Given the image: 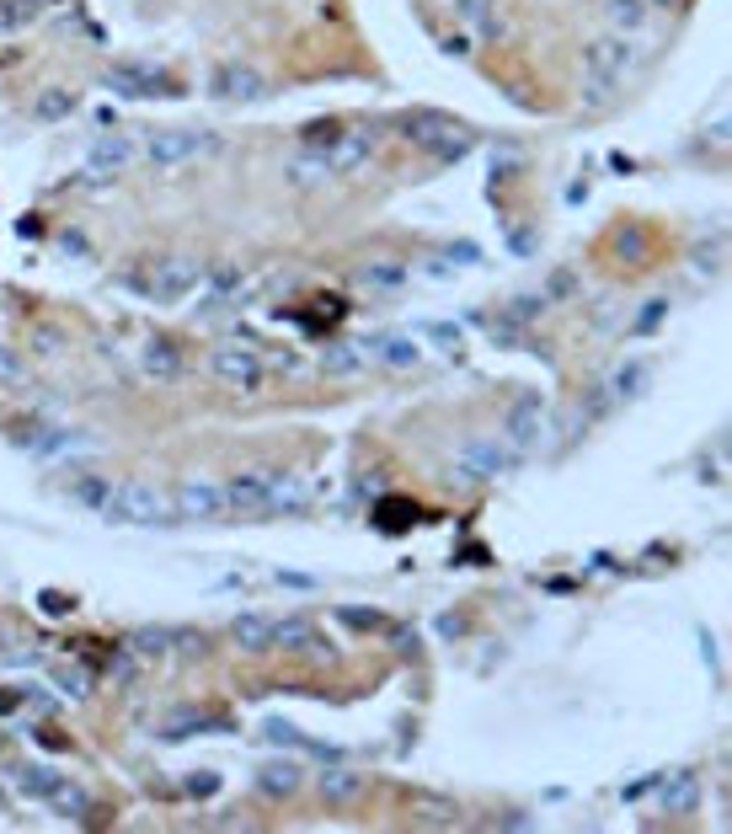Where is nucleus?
Segmentation results:
<instances>
[{
  "label": "nucleus",
  "instance_id": "6ab92c4d",
  "mask_svg": "<svg viewBox=\"0 0 732 834\" xmlns=\"http://www.w3.org/2000/svg\"><path fill=\"white\" fill-rule=\"evenodd\" d=\"M316 503V487L300 482V476H289V471H278L273 476V492H268V514H300V508Z\"/></svg>",
  "mask_w": 732,
  "mask_h": 834
},
{
  "label": "nucleus",
  "instance_id": "1a4fd4ad",
  "mask_svg": "<svg viewBox=\"0 0 732 834\" xmlns=\"http://www.w3.org/2000/svg\"><path fill=\"white\" fill-rule=\"evenodd\" d=\"M182 348L171 343V337H145V343H139V375L145 380H155V385H171L182 375Z\"/></svg>",
  "mask_w": 732,
  "mask_h": 834
},
{
  "label": "nucleus",
  "instance_id": "c03bdc74",
  "mask_svg": "<svg viewBox=\"0 0 732 834\" xmlns=\"http://www.w3.org/2000/svg\"><path fill=\"white\" fill-rule=\"evenodd\" d=\"M27 11H33V6H17V0H0V27H17V22L27 17Z\"/></svg>",
  "mask_w": 732,
  "mask_h": 834
},
{
  "label": "nucleus",
  "instance_id": "c756f323",
  "mask_svg": "<svg viewBox=\"0 0 732 834\" xmlns=\"http://www.w3.org/2000/svg\"><path fill=\"white\" fill-rule=\"evenodd\" d=\"M11 781H17V792H27V797H49L54 786H59V770H43V765H17V770H11Z\"/></svg>",
  "mask_w": 732,
  "mask_h": 834
},
{
  "label": "nucleus",
  "instance_id": "37998d69",
  "mask_svg": "<svg viewBox=\"0 0 732 834\" xmlns=\"http://www.w3.org/2000/svg\"><path fill=\"white\" fill-rule=\"evenodd\" d=\"M444 257H455V268H476V262H481V252H476L471 241H455V246H449Z\"/></svg>",
  "mask_w": 732,
  "mask_h": 834
},
{
  "label": "nucleus",
  "instance_id": "5701e85b",
  "mask_svg": "<svg viewBox=\"0 0 732 834\" xmlns=\"http://www.w3.org/2000/svg\"><path fill=\"white\" fill-rule=\"evenodd\" d=\"M316 621L310 615H273V647H284V653H305V647H316Z\"/></svg>",
  "mask_w": 732,
  "mask_h": 834
},
{
  "label": "nucleus",
  "instance_id": "7c9ffc66",
  "mask_svg": "<svg viewBox=\"0 0 732 834\" xmlns=\"http://www.w3.org/2000/svg\"><path fill=\"white\" fill-rule=\"evenodd\" d=\"M358 284L364 289H401L407 284V268H401V262H364V268H358Z\"/></svg>",
  "mask_w": 732,
  "mask_h": 834
},
{
  "label": "nucleus",
  "instance_id": "79ce46f5",
  "mask_svg": "<svg viewBox=\"0 0 732 834\" xmlns=\"http://www.w3.org/2000/svg\"><path fill=\"white\" fill-rule=\"evenodd\" d=\"M59 246H65V252H70L75 262H86V257H91V246H86L81 230H59Z\"/></svg>",
  "mask_w": 732,
  "mask_h": 834
},
{
  "label": "nucleus",
  "instance_id": "f03ea898",
  "mask_svg": "<svg viewBox=\"0 0 732 834\" xmlns=\"http://www.w3.org/2000/svg\"><path fill=\"white\" fill-rule=\"evenodd\" d=\"M209 156H220V134L209 129H155L145 139V166H155V172H182V166Z\"/></svg>",
  "mask_w": 732,
  "mask_h": 834
},
{
  "label": "nucleus",
  "instance_id": "412c9836",
  "mask_svg": "<svg viewBox=\"0 0 732 834\" xmlns=\"http://www.w3.org/2000/svg\"><path fill=\"white\" fill-rule=\"evenodd\" d=\"M70 498L81 503V508H91V514H107V503H113V492H118V482H107L102 471H81V476H70Z\"/></svg>",
  "mask_w": 732,
  "mask_h": 834
},
{
  "label": "nucleus",
  "instance_id": "9b49d317",
  "mask_svg": "<svg viewBox=\"0 0 732 834\" xmlns=\"http://www.w3.org/2000/svg\"><path fill=\"white\" fill-rule=\"evenodd\" d=\"M171 508H177V519H220V514H230L225 487H214V482H182Z\"/></svg>",
  "mask_w": 732,
  "mask_h": 834
},
{
  "label": "nucleus",
  "instance_id": "2eb2a0df",
  "mask_svg": "<svg viewBox=\"0 0 732 834\" xmlns=\"http://www.w3.org/2000/svg\"><path fill=\"white\" fill-rule=\"evenodd\" d=\"M134 156H139V145H134V139L107 134V139H97V145L86 150V172H97V177H118L123 166H134Z\"/></svg>",
  "mask_w": 732,
  "mask_h": 834
},
{
  "label": "nucleus",
  "instance_id": "a18cd8bd",
  "mask_svg": "<svg viewBox=\"0 0 732 834\" xmlns=\"http://www.w3.org/2000/svg\"><path fill=\"white\" fill-rule=\"evenodd\" d=\"M508 246H513V257H529V252H535V230H513Z\"/></svg>",
  "mask_w": 732,
  "mask_h": 834
},
{
  "label": "nucleus",
  "instance_id": "6e6552de",
  "mask_svg": "<svg viewBox=\"0 0 732 834\" xmlns=\"http://www.w3.org/2000/svg\"><path fill=\"white\" fill-rule=\"evenodd\" d=\"M214 97L220 102H262L268 97V75L252 65H220L214 70Z\"/></svg>",
  "mask_w": 732,
  "mask_h": 834
},
{
  "label": "nucleus",
  "instance_id": "dca6fc26",
  "mask_svg": "<svg viewBox=\"0 0 732 834\" xmlns=\"http://www.w3.org/2000/svg\"><path fill=\"white\" fill-rule=\"evenodd\" d=\"M508 439L519 444V450H535V444H545V401H540V396H524L519 407L508 412Z\"/></svg>",
  "mask_w": 732,
  "mask_h": 834
},
{
  "label": "nucleus",
  "instance_id": "39448f33",
  "mask_svg": "<svg viewBox=\"0 0 732 834\" xmlns=\"http://www.w3.org/2000/svg\"><path fill=\"white\" fill-rule=\"evenodd\" d=\"M102 519H113V524H150V530H161V524L177 519V508H171L155 487H145V482H118V492H113V503H107Z\"/></svg>",
  "mask_w": 732,
  "mask_h": 834
},
{
  "label": "nucleus",
  "instance_id": "f257e3e1",
  "mask_svg": "<svg viewBox=\"0 0 732 834\" xmlns=\"http://www.w3.org/2000/svg\"><path fill=\"white\" fill-rule=\"evenodd\" d=\"M636 38L626 33H610V38H594L583 49V107H604L626 81V70L636 65Z\"/></svg>",
  "mask_w": 732,
  "mask_h": 834
},
{
  "label": "nucleus",
  "instance_id": "7ed1b4c3",
  "mask_svg": "<svg viewBox=\"0 0 732 834\" xmlns=\"http://www.w3.org/2000/svg\"><path fill=\"white\" fill-rule=\"evenodd\" d=\"M204 278H209V262L204 257H193V252H171V257H161L150 268V278H145V289L161 305H182L188 295H198L204 289Z\"/></svg>",
  "mask_w": 732,
  "mask_h": 834
},
{
  "label": "nucleus",
  "instance_id": "a211bd4d",
  "mask_svg": "<svg viewBox=\"0 0 732 834\" xmlns=\"http://www.w3.org/2000/svg\"><path fill=\"white\" fill-rule=\"evenodd\" d=\"M273 476L278 471H241V476H230V482H225V503L230 508H268Z\"/></svg>",
  "mask_w": 732,
  "mask_h": 834
},
{
  "label": "nucleus",
  "instance_id": "bb28decb",
  "mask_svg": "<svg viewBox=\"0 0 732 834\" xmlns=\"http://www.w3.org/2000/svg\"><path fill=\"white\" fill-rule=\"evenodd\" d=\"M33 450L43 455V460H65V455H97V439H81V434H65V428H59V434H43Z\"/></svg>",
  "mask_w": 732,
  "mask_h": 834
},
{
  "label": "nucleus",
  "instance_id": "c9c22d12",
  "mask_svg": "<svg viewBox=\"0 0 732 834\" xmlns=\"http://www.w3.org/2000/svg\"><path fill=\"white\" fill-rule=\"evenodd\" d=\"M337 134H342V123L321 118V123H310V129H305V145H310V150H326V145H332Z\"/></svg>",
  "mask_w": 732,
  "mask_h": 834
},
{
  "label": "nucleus",
  "instance_id": "ddd939ff",
  "mask_svg": "<svg viewBox=\"0 0 732 834\" xmlns=\"http://www.w3.org/2000/svg\"><path fill=\"white\" fill-rule=\"evenodd\" d=\"M316 792H321V802H332V808H348V802H358V792H364V770L332 760L326 770H316Z\"/></svg>",
  "mask_w": 732,
  "mask_h": 834
},
{
  "label": "nucleus",
  "instance_id": "f3484780",
  "mask_svg": "<svg viewBox=\"0 0 732 834\" xmlns=\"http://www.w3.org/2000/svg\"><path fill=\"white\" fill-rule=\"evenodd\" d=\"M652 786H658V808L663 813H690L700 802V792H706V786H700V770H674L668 781H652Z\"/></svg>",
  "mask_w": 732,
  "mask_h": 834
},
{
  "label": "nucleus",
  "instance_id": "4c0bfd02",
  "mask_svg": "<svg viewBox=\"0 0 732 834\" xmlns=\"http://www.w3.org/2000/svg\"><path fill=\"white\" fill-rule=\"evenodd\" d=\"M540 311H545V295H519V300L508 305V316H513V321H535Z\"/></svg>",
  "mask_w": 732,
  "mask_h": 834
},
{
  "label": "nucleus",
  "instance_id": "aec40b11",
  "mask_svg": "<svg viewBox=\"0 0 732 834\" xmlns=\"http://www.w3.org/2000/svg\"><path fill=\"white\" fill-rule=\"evenodd\" d=\"M230 642L241 647V653H268L273 647V615H257V610H246L230 621Z\"/></svg>",
  "mask_w": 732,
  "mask_h": 834
},
{
  "label": "nucleus",
  "instance_id": "49530a36",
  "mask_svg": "<svg viewBox=\"0 0 732 834\" xmlns=\"http://www.w3.org/2000/svg\"><path fill=\"white\" fill-rule=\"evenodd\" d=\"M663 316H668V305L658 300V305H647V311H642V321H636V327H642V332H652V327H658Z\"/></svg>",
  "mask_w": 732,
  "mask_h": 834
},
{
  "label": "nucleus",
  "instance_id": "4468645a",
  "mask_svg": "<svg viewBox=\"0 0 732 834\" xmlns=\"http://www.w3.org/2000/svg\"><path fill=\"white\" fill-rule=\"evenodd\" d=\"M455 471H465L471 482H492V476L508 471V450H503V444H487V439H471V444L460 450Z\"/></svg>",
  "mask_w": 732,
  "mask_h": 834
},
{
  "label": "nucleus",
  "instance_id": "20e7f679",
  "mask_svg": "<svg viewBox=\"0 0 732 834\" xmlns=\"http://www.w3.org/2000/svg\"><path fill=\"white\" fill-rule=\"evenodd\" d=\"M401 134H407L412 145H423L428 156H439V161H460L465 150H471V134L444 113H407L401 118Z\"/></svg>",
  "mask_w": 732,
  "mask_h": 834
},
{
  "label": "nucleus",
  "instance_id": "a19ab883",
  "mask_svg": "<svg viewBox=\"0 0 732 834\" xmlns=\"http://www.w3.org/2000/svg\"><path fill=\"white\" fill-rule=\"evenodd\" d=\"M166 642H171V631H161V626H150V631H139V637H134L139 653H161Z\"/></svg>",
  "mask_w": 732,
  "mask_h": 834
},
{
  "label": "nucleus",
  "instance_id": "b1692460",
  "mask_svg": "<svg viewBox=\"0 0 732 834\" xmlns=\"http://www.w3.org/2000/svg\"><path fill=\"white\" fill-rule=\"evenodd\" d=\"M647 380H652V369H647L642 359L620 364L615 375H610V391H604V401H615V407H620V401H636V396L647 391Z\"/></svg>",
  "mask_w": 732,
  "mask_h": 834
},
{
  "label": "nucleus",
  "instance_id": "f8f14e48",
  "mask_svg": "<svg viewBox=\"0 0 732 834\" xmlns=\"http://www.w3.org/2000/svg\"><path fill=\"white\" fill-rule=\"evenodd\" d=\"M321 156H326L332 172H358V166L375 156V134H369V129H342L332 145L321 150Z\"/></svg>",
  "mask_w": 732,
  "mask_h": 834
},
{
  "label": "nucleus",
  "instance_id": "423d86ee",
  "mask_svg": "<svg viewBox=\"0 0 732 834\" xmlns=\"http://www.w3.org/2000/svg\"><path fill=\"white\" fill-rule=\"evenodd\" d=\"M209 375L230 385V391H257L262 385V359L252 348H236V343H220L209 353Z\"/></svg>",
  "mask_w": 732,
  "mask_h": 834
},
{
  "label": "nucleus",
  "instance_id": "4be33fe9",
  "mask_svg": "<svg viewBox=\"0 0 732 834\" xmlns=\"http://www.w3.org/2000/svg\"><path fill=\"white\" fill-rule=\"evenodd\" d=\"M305 786V770L294 765V760H268L257 770V792L262 797H294Z\"/></svg>",
  "mask_w": 732,
  "mask_h": 834
},
{
  "label": "nucleus",
  "instance_id": "c85d7f7f",
  "mask_svg": "<svg viewBox=\"0 0 732 834\" xmlns=\"http://www.w3.org/2000/svg\"><path fill=\"white\" fill-rule=\"evenodd\" d=\"M43 802H49L54 813H65V818H86V813H91V797H86L75 781H65V776H59V786H54Z\"/></svg>",
  "mask_w": 732,
  "mask_h": 834
},
{
  "label": "nucleus",
  "instance_id": "cd10ccee",
  "mask_svg": "<svg viewBox=\"0 0 732 834\" xmlns=\"http://www.w3.org/2000/svg\"><path fill=\"white\" fill-rule=\"evenodd\" d=\"M284 177L294 182V188H310V182H326V177H332V166H326L321 150H305V156H294V161L284 166Z\"/></svg>",
  "mask_w": 732,
  "mask_h": 834
},
{
  "label": "nucleus",
  "instance_id": "58836bf2",
  "mask_svg": "<svg viewBox=\"0 0 732 834\" xmlns=\"http://www.w3.org/2000/svg\"><path fill=\"white\" fill-rule=\"evenodd\" d=\"M342 626H353V631H380L385 621L375 610H342Z\"/></svg>",
  "mask_w": 732,
  "mask_h": 834
},
{
  "label": "nucleus",
  "instance_id": "de8ad7c7",
  "mask_svg": "<svg viewBox=\"0 0 732 834\" xmlns=\"http://www.w3.org/2000/svg\"><path fill=\"white\" fill-rule=\"evenodd\" d=\"M647 6H663V11H679L684 0H647Z\"/></svg>",
  "mask_w": 732,
  "mask_h": 834
},
{
  "label": "nucleus",
  "instance_id": "473e14b6",
  "mask_svg": "<svg viewBox=\"0 0 732 834\" xmlns=\"http://www.w3.org/2000/svg\"><path fill=\"white\" fill-rule=\"evenodd\" d=\"M375 353H380L385 364H396V369H412L417 364V343H412V337H401V332L375 337Z\"/></svg>",
  "mask_w": 732,
  "mask_h": 834
},
{
  "label": "nucleus",
  "instance_id": "f704fd0d",
  "mask_svg": "<svg viewBox=\"0 0 732 834\" xmlns=\"http://www.w3.org/2000/svg\"><path fill=\"white\" fill-rule=\"evenodd\" d=\"M321 364L332 369V375H348V369H364V348H332Z\"/></svg>",
  "mask_w": 732,
  "mask_h": 834
},
{
  "label": "nucleus",
  "instance_id": "a878e982",
  "mask_svg": "<svg viewBox=\"0 0 732 834\" xmlns=\"http://www.w3.org/2000/svg\"><path fill=\"white\" fill-rule=\"evenodd\" d=\"M615 257L626 262V268H642V262L652 257V236L642 225H620L615 230Z\"/></svg>",
  "mask_w": 732,
  "mask_h": 834
},
{
  "label": "nucleus",
  "instance_id": "393cba45",
  "mask_svg": "<svg viewBox=\"0 0 732 834\" xmlns=\"http://www.w3.org/2000/svg\"><path fill=\"white\" fill-rule=\"evenodd\" d=\"M604 17H610V27H615V33L636 38V33H642V27H647L652 6H647V0H604Z\"/></svg>",
  "mask_w": 732,
  "mask_h": 834
},
{
  "label": "nucleus",
  "instance_id": "2f4dec72",
  "mask_svg": "<svg viewBox=\"0 0 732 834\" xmlns=\"http://www.w3.org/2000/svg\"><path fill=\"white\" fill-rule=\"evenodd\" d=\"M33 113H38V123H59V118H70V113H75V91L49 86V91H43V97L33 102Z\"/></svg>",
  "mask_w": 732,
  "mask_h": 834
},
{
  "label": "nucleus",
  "instance_id": "e433bc0d",
  "mask_svg": "<svg viewBox=\"0 0 732 834\" xmlns=\"http://www.w3.org/2000/svg\"><path fill=\"white\" fill-rule=\"evenodd\" d=\"M567 295H578V273H572V268L551 273V289H545V300H567Z\"/></svg>",
  "mask_w": 732,
  "mask_h": 834
},
{
  "label": "nucleus",
  "instance_id": "72a5a7b5",
  "mask_svg": "<svg viewBox=\"0 0 732 834\" xmlns=\"http://www.w3.org/2000/svg\"><path fill=\"white\" fill-rule=\"evenodd\" d=\"M417 818H423V824H460V818H455V802H433V797H423V802H417Z\"/></svg>",
  "mask_w": 732,
  "mask_h": 834
},
{
  "label": "nucleus",
  "instance_id": "ea45409f",
  "mask_svg": "<svg viewBox=\"0 0 732 834\" xmlns=\"http://www.w3.org/2000/svg\"><path fill=\"white\" fill-rule=\"evenodd\" d=\"M423 332L433 337V343H444V348H455V343H460V327H455V321H428Z\"/></svg>",
  "mask_w": 732,
  "mask_h": 834
},
{
  "label": "nucleus",
  "instance_id": "0eeeda50",
  "mask_svg": "<svg viewBox=\"0 0 732 834\" xmlns=\"http://www.w3.org/2000/svg\"><path fill=\"white\" fill-rule=\"evenodd\" d=\"M449 11H455V22L465 27V33H476L487 43L508 38V22H503V6H497V0H449Z\"/></svg>",
  "mask_w": 732,
  "mask_h": 834
},
{
  "label": "nucleus",
  "instance_id": "9d476101",
  "mask_svg": "<svg viewBox=\"0 0 732 834\" xmlns=\"http://www.w3.org/2000/svg\"><path fill=\"white\" fill-rule=\"evenodd\" d=\"M102 86L118 91V97H161V91H166V75L150 70V65H107V70H102Z\"/></svg>",
  "mask_w": 732,
  "mask_h": 834
}]
</instances>
